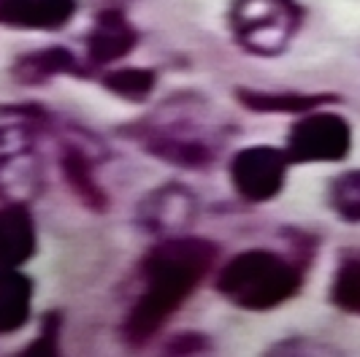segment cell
<instances>
[{
    "instance_id": "1",
    "label": "cell",
    "mask_w": 360,
    "mask_h": 357,
    "mask_svg": "<svg viewBox=\"0 0 360 357\" xmlns=\"http://www.w3.org/2000/svg\"><path fill=\"white\" fill-rule=\"evenodd\" d=\"M214 254V247L200 238H176L155 247L144 263V292L125 320V339L130 344L152 339L195 292Z\"/></svg>"
},
{
    "instance_id": "2",
    "label": "cell",
    "mask_w": 360,
    "mask_h": 357,
    "mask_svg": "<svg viewBox=\"0 0 360 357\" xmlns=\"http://www.w3.org/2000/svg\"><path fill=\"white\" fill-rule=\"evenodd\" d=\"M298 285H301L298 268L290 266L285 257L263 249L236 254L217 279L219 292L231 304L250 311H266L285 304L298 292Z\"/></svg>"
},
{
    "instance_id": "3",
    "label": "cell",
    "mask_w": 360,
    "mask_h": 357,
    "mask_svg": "<svg viewBox=\"0 0 360 357\" xmlns=\"http://www.w3.org/2000/svg\"><path fill=\"white\" fill-rule=\"evenodd\" d=\"M231 25L244 49L252 54H279L295 36L301 11L292 0H236Z\"/></svg>"
},
{
    "instance_id": "4",
    "label": "cell",
    "mask_w": 360,
    "mask_h": 357,
    "mask_svg": "<svg viewBox=\"0 0 360 357\" xmlns=\"http://www.w3.org/2000/svg\"><path fill=\"white\" fill-rule=\"evenodd\" d=\"M352 146V130L347 119L330 111H304L288 138L290 162H336L344 160Z\"/></svg>"
},
{
    "instance_id": "5",
    "label": "cell",
    "mask_w": 360,
    "mask_h": 357,
    "mask_svg": "<svg viewBox=\"0 0 360 357\" xmlns=\"http://www.w3.org/2000/svg\"><path fill=\"white\" fill-rule=\"evenodd\" d=\"M288 162V152H279L274 146H250L238 152L231 162L236 193L252 203L271 200L285 184Z\"/></svg>"
},
{
    "instance_id": "6",
    "label": "cell",
    "mask_w": 360,
    "mask_h": 357,
    "mask_svg": "<svg viewBox=\"0 0 360 357\" xmlns=\"http://www.w3.org/2000/svg\"><path fill=\"white\" fill-rule=\"evenodd\" d=\"M30 136L25 127H0V195L22 200V187L33 184Z\"/></svg>"
},
{
    "instance_id": "7",
    "label": "cell",
    "mask_w": 360,
    "mask_h": 357,
    "mask_svg": "<svg viewBox=\"0 0 360 357\" xmlns=\"http://www.w3.org/2000/svg\"><path fill=\"white\" fill-rule=\"evenodd\" d=\"M136 41H139V33L122 11H103L92 25L87 52L95 63H114V60H122L136 46Z\"/></svg>"
},
{
    "instance_id": "8",
    "label": "cell",
    "mask_w": 360,
    "mask_h": 357,
    "mask_svg": "<svg viewBox=\"0 0 360 357\" xmlns=\"http://www.w3.org/2000/svg\"><path fill=\"white\" fill-rule=\"evenodd\" d=\"M73 14L76 0H6L0 22L27 30H54L68 25Z\"/></svg>"
},
{
    "instance_id": "9",
    "label": "cell",
    "mask_w": 360,
    "mask_h": 357,
    "mask_svg": "<svg viewBox=\"0 0 360 357\" xmlns=\"http://www.w3.org/2000/svg\"><path fill=\"white\" fill-rule=\"evenodd\" d=\"M36 249V228L30 214L19 206L0 209V266L19 268Z\"/></svg>"
},
{
    "instance_id": "10",
    "label": "cell",
    "mask_w": 360,
    "mask_h": 357,
    "mask_svg": "<svg viewBox=\"0 0 360 357\" xmlns=\"http://www.w3.org/2000/svg\"><path fill=\"white\" fill-rule=\"evenodd\" d=\"M33 287L19 268L0 266V333L19 330L30 314Z\"/></svg>"
},
{
    "instance_id": "11",
    "label": "cell",
    "mask_w": 360,
    "mask_h": 357,
    "mask_svg": "<svg viewBox=\"0 0 360 357\" xmlns=\"http://www.w3.org/2000/svg\"><path fill=\"white\" fill-rule=\"evenodd\" d=\"M71 71H76V60L68 49H44V52L27 54L17 63V79L25 84H38Z\"/></svg>"
},
{
    "instance_id": "12",
    "label": "cell",
    "mask_w": 360,
    "mask_h": 357,
    "mask_svg": "<svg viewBox=\"0 0 360 357\" xmlns=\"http://www.w3.org/2000/svg\"><path fill=\"white\" fill-rule=\"evenodd\" d=\"M238 98L244 106L257 108V111H298V114L333 100L330 95H290V92L274 95V92H247V89H238Z\"/></svg>"
},
{
    "instance_id": "13",
    "label": "cell",
    "mask_w": 360,
    "mask_h": 357,
    "mask_svg": "<svg viewBox=\"0 0 360 357\" xmlns=\"http://www.w3.org/2000/svg\"><path fill=\"white\" fill-rule=\"evenodd\" d=\"M330 298L344 311L360 314V257H349L339 266L330 287Z\"/></svg>"
},
{
    "instance_id": "14",
    "label": "cell",
    "mask_w": 360,
    "mask_h": 357,
    "mask_svg": "<svg viewBox=\"0 0 360 357\" xmlns=\"http://www.w3.org/2000/svg\"><path fill=\"white\" fill-rule=\"evenodd\" d=\"M111 92H117L120 98L127 100H144L146 95L155 89V73L144 68H122V71H111L103 79Z\"/></svg>"
},
{
    "instance_id": "15",
    "label": "cell",
    "mask_w": 360,
    "mask_h": 357,
    "mask_svg": "<svg viewBox=\"0 0 360 357\" xmlns=\"http://www.w3.org/2000/svg\"><path fill=\"white\" fill-rule=\"evenodd\" d=\"M330 203L347 222H360V171H349L333 181Z\"/></svg>"
},
{
    "instance_id": "16",
    "label": "cell",
    "mask_w": 360,
    "mask_h": 357,
    "mask_svg": "<svg viewBox=\"0 0 360 357\" xmlns=\"http://www.w3.org/2000/svg\"><path fill=\"white\" fill-rule=\"evenodd\" d=\"M57 327H60V320L57 317H49L46 320V330H44V336L27 349V355H33V352H41V355H54L57 352Z\"/></svg>"
},
{
    "instance_id": "17",
    "label": "cell",
    "mask_w": 360,
    "mask_h": 357,
    "mask_svg": "<svg viewBox=\"0 0 360 357\" xmlns=\"http://www.w3.org/2000/svg\"><path fill=\"white\" fill-rule=\"evenodd\" d=\"M3 6H6V0H0V17H3Z\"/></svg>"
}]
</instances>
